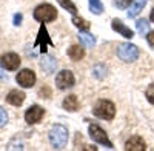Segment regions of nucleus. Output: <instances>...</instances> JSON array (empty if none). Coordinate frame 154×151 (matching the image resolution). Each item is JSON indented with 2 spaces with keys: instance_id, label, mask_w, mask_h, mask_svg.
<instances>
[{
  "instance_id": "28",
  "label": "nucleus",
  "mask_w": 154,
  "mask_h": 151,
  "mask_svg": "<svg viewBox=\"0 0 154 151\" xmlns=\"http://www.w3.org/2000/svg\"><path fill=\"white\" fill-rule=\"evenodd\" d=\"M146 39H148V43L154 48V31H151V32H148V35H146Z\"/></svg>"
},
{
  "instance_id": "13",
  "label": "nucleus",
  "mask_w": 154,
  "mask_h": 151,
  "mask_svg": "<svg viewBox=\"0 0 154 151\" xmlns=\"http://www.w3.org/2000/svg\"><path fill=\"white\" fill-rule=\"evenodd\" d=\"M111 26H112V29H114V31H117L120 35H123L125 39H131V37L134 35V34H133V31H131L130 28H128L126 25H123V23H122V20L114 19V20H112V23H111Z\"/></svg>"
},
{
  "instance_id": "25",
  "label": "nucleus",
  "mask_w": 154,
  "mask_h": 151,
  "mask_svg": "<svg viewBox=\"0 0 154 151\" xmlns=\"http://www.w3.org/2000/svg\"><path fill=\"white\" fill-rule=\"evenodd\" d=\"M145 94H146V99H148V102L154 105V83L148 86V90H146V93H145Z\"/></svg>"
},
{
  "instance_id": "21",
  "label": "nucleus",
  "mask_w": 154,
  "mask_h": 151,
  "mask_svg": "<svg viewBox=\"0 0 154 151\" xmlns=\"http://www.w3.org/2000/svg\"><path fill=\"white\" fill-rule=\"evenodd\" d=\"M148 20H145V19H140V20H137L136 22V29H137V32L139 34H142V35H145L146 32H148Z\"/></svg>"
},
{
  "instance_id": "14",
  "label": "nucleus",
  "mask_w": 154,
  "mask_h": 151,
  "mask_svg": "<svg viewBox=\"0 0 154 151\" xmlns=\"http://www.w3.org/2000/svg\"><path fill=\"white\" fill-rule=\"evenodd\" d=\"M145 148H146L145 142L142 140V137H139V136L131 137V139L125 143V149H130V151H143Z\"/></svg>"
},
{
  "instance_id": "15",
  "label": "nucleus",
  "mask_w": 154,
  "mask_h": 151,
  "mask_svg": "<svg viewBox=\"0 0 154 151\" xmlns=\"http://www.w3.org/2000/svg\"><path fill=\"white\" fill-rule=\"evenodd\" d=\"M63 108H65L66 111H77L79 109V99H77V96L71 94L68 97H65V100H63Z\"/></svg>"
},
{
  "instance_id": "24",
  "label": "nucleus",
  "mask_w": 154,
  "mask_h": 151,
  "mask_svg": "<svg viewBox=\"0 0 154 151\" xmlns=\"http://www.w3.org/2000/svg\"><path fill=\"white\" fill-rule=\"evenodd\" d=\"M133 2H134V0H114V5L117 6L119 9H125V8L130 6Z\"/></svg>"
},
{
  "instance_id": "27",
  "label": "nucleus",
  "mask_w": 154,
  "mask_h": 151,
  "mask_svg": "<svg viewBox=\"0 0 154 151\" xmlns=\"http://www.w3.org/2000/svg\"><path fill=\"white\" fill-rule=\"evenodd\" d=\"M22 20H23L22 14H14V25H16V26H19V25L22 23Z\"/></svg>"
},
{
  "instance_id": "5",
  "label": "nucleus",
  "mask_w": 154,
  "mask_h": 151,
  "mask_svg": "<svg viewBox=\"0 0 154 151\" xmlns=\"http://www.w3.org/2000/svg\"><path fill=\"white\" fill-rule=\"evenodd\" d=\"M88 131H89V136H91L93 140H96V142H99V143H102V145H105L106 148H112V142L108 139L106 133L102 130L99 125H96V123L89 125Z\"/></svg>"
},
{
  "instance_id": "22",
  "label": "nucleus",
  "mask_w": 154,
  "mask_h": 151,
  "mask_svg": "<svg viewBox=\"0 0 154 151\" xmlns=\"http://www.w3.org/2000/svg\"><path fill=\"white\" fill-rule=\"evenodd\" d=\"M57 2L62 5V8H65L66 11H69L71 14H74L75 16V12H77V8H75V5L71 2V0H57Z\"/></svg>"
},
{
  "instance_id": "20",
  "label": "nucleus",
  "mask_w": 154,
  "mask_h": 151,
  "mask_svg": "<svg viewBox=\"0 0 154 151\" xmlns=\"http://www.w3.org/2000/svg\"><path fill=\"white\" fill-rule=\"evenodd\" d=\"M89 2V9L94 14H102L103 12V5H102L100 0H88Z\"/></svg>"
},
{
  "instance_id": "16",
  "label": "nucleus",
  "mask_w": 154,
  "mask_h": 151,
  "mask_svg": "<svg viewBox=\"0 0 154 151\" xmlns=\"http://www.w3.org/2000/svg\"><path fill=\"white\" fill-rule=\"evenodd\" d=\"M68 56H69L74 62H77V60L83 59L85 51H83V48H82V46H79V45H72V46L68 49Z\"/></svg>"
},
{
  "instance_id": "1",
  "label": "nucleus",
  "mask_w": 154,
  "mask_h": 151,
  "mask_svg": "<svg viewBox=\"0 0 154 151\" xmlns=\"http://www.w3.org/2000/svg\"><path fill=\"white\" fill-rule=\"evenodd\" d=\"M49 142L54 149H62L68 143V128L63 125H54L49 131Z\"/></svg>"
},
{
  "instance_id": "11",
  "label": "nucleus",
  "mask_w": 154,
  "mask_h": 151,
  "mask_svg": "<svg viewBox=\"0 0 154 151\" xmlns=\"http://www.w3.org/2000/svg\"><path fill=\"white\" fill-rule=\"evenodd\" d=\"M25 93H22V91H19V90H12V91H9L8 93V96H6V102L9 103V105H14V106H20L23 102H25Z\"/></svg>"
},
{
  "instance_id": "3",
  "label": "nucleus",
  "mask_w": 154,
  "mask_h": 151,
  "mask_svg": "<svg viewBox=\"0 0 154 151\" xmlns=\"http://www.w3.org/2000/svg\"><path fill=\"white\" fill-rule=\"evenodd\" d=\"M94 114L100 119L111 120L114 119V114H116V106L109 100H99L94 106Z\"/></svg>"
},
{
  "instance_id": "30",
  "label": "nucleus",
  "mask_w": 154,
  "mask_h": 151,
  "mask_svg": "<svg viewBox=\"0 0 154 151\" xmlns=\"http://www.w3.org/2000/svg\"><path fill=\"white\" fill-rule=\"evenodd\" d=\"M151 20H152V22H154V9H152V11H151Z\"/></svg>"
},
{
  "instance_id": "6",
  "label": "nucleus",
  "mask_w": 154,
  "mask_h": 151,
  "mask_svg": "<svg viewBox=\"0 0 154 151\" xmlns=\"http://www.w3.org/2000/svg\"><path fill=\"white\" fill-rule=\"evenodd\" d=\"M48 45H49V46H53L54 43H53V40L49 39V35H48V31H46V28H45V25H42L40 29H38V34H37V40H35V43H34L32 48L38 49V51H40L42 54H45Z\"/></svg>"
},
{
  "instance_id": "10",
  "label": "nucleus",
  "mask_w": 154,
  "mask_h": 151,
  "mask_svg": "<svg viewBox=\"0 0 154 151\" xmlns=\"http://www.w3.org/2000/svg\"><path fill=\"white\" fill-rule=\"evenodd\" d=\"M20 57L16 54V53H8V54H5L3 57H2V65L6 68V69H9V71H14V69H17L19 66H20Z\"/></svg>"
},
{
  "instance_id": "2",
  "label": "nucleus",
  "mask_w": 154,
  "mask_h": 151,
  "mask_svg": "<svg viewBox=\"0 0 154 151\" xmlns=\"http://www.w3.org/2000/svg\"><path fill=\"white\" fill-rule=\"evenodd\" d=\"M57 17V11L53 5H48V3H43V5H38L35 9H34V19L37 22H42V23H48V22H53L56 20Z\"/></svg>"
},
{
  "instance_id": "12",
  "label": "nucleus",
  "mask_w": 154,
  "mask_h": 151,
  "mask_svg": "<svg viewBox=\"0 0 154 151\" xmlns=\"http://www.w3.org/2000/svg\"><path fill=\"white\" fill-rule=\"evenodd\" d=\"M40 66H42V69H43L46 74H53V72L56 71V68H57V62H56L54 57L45 54V56L42 57V60H40Z\"/></svg>"
},
{
  "instance_id": "17",
  "label": "nucleus",
  "mask_w": 154,
  "mask_h": 151,
  "mask_svg": "<svg viewBox=\"0 0 154 151\" xmlns=\"http://www.w3.org/2000/svg\"><path fill=\"white\" fill-rule=\"evenodd\" d=\"M146 5V0H136L134 5L130 8V11H128V17H136L140 14V11L143 9V6Z\"/></svg>"
},
{
  "instance_id": "26",
  "label": "nucleus",
  "mask_w": 154,
  "mask_h": 151,
  "mask_svg": "<svg viewBox=\"0 0 154 151\" xmlns=\"http://www.w3.org/2000/svg\"><path fill=\"white\" fill-rule=\"evenodd\" d=\"M6 122H8V114H6V111H5L2 106H0V128L5 127Z\"/></svg>"
},
{
  "instance_id": "19",
  "label": "nucleus",
  "mask_w": 154,
  "mask_h": 151,
  "mask_svg": "<svg viewBox=\"0 0 154 151\" xmlns=\"http://www.w3.org/2000/svg\"><path fill=\"white\" fill-rule=\"evenodd\" d=\"M72 23H74L80 31H88V29H89V22L85 20V19H82V17L74 16V17H72Z\"/></svg>"
},
{
  "instance_id": "9",
  "label": "nucleus",
  "mask_w": 154,
  "mask_h": 151,
  "mask_svg": "<svg viewBox=\"0 0 154 151\" xmlns=\"http://www.w3.org/2000/svg\"><path fill=\"white\" fill-rule=\"evenodd\" d=\"M17 83L23 88H31L34 83H35V74L32 69H22L19 74H17V77H16Z\"/></svg>"
},
{
  "instance_id": "18",
  "label": "nucleus",
  "mask_w": 154,
  "mask_h": 151,
  "mask_svg": "<svg viewBox=\"0 0 154 151\" xmlns=\"http://www.w3.org/2000/svg\"><path fill=\"white\" fill-rule=\"evenodd\" d=\"M79 40H80V43H82V45L89 46V48L96 45V39H94V35H93V34L80 32V34H79Z\"/></svg>"
},
{
  "instance_id": "23",
  "label": "nucleus",
  "mask_w": 154,
  "mask_h": 151,
  "mask_svg": "<svg viewBox=\"0 0 154 151\" xmlns=\"http://www.w3.org/2000/svg\"><path fill=\"white\" fill-rule=\"evenodd\" d=\"M93 74L96 76L97 79H103L105 76H106V68H105V65H96V66L93 68Z\"/></svg>"
},
{
  "instance_id": "7",
  "label": "nucleus",
  "mask_w": 154,
  "mask_h": 151,
  "mask_svg": "<svg viewBox=\"0 0 154 151\" xmlns=\"http://www.w3.org/2000/svg\"><path fill=\"white\" fill-rule=\"evenodd\" d=\"M74 82H75L74 74L71 71H68V69L60 71L57 74V77H56V85H57L59 90H66V88L74 86Z\"/></svg>"
},
{
  "instance_id": "29",
  "label": "nucleus",
  "mask_w": 154,
  "mask_h": 151,
  "mask_svg": "<svg viewBox=\"0 0 154 151\" xmlns=\"http://www.w3.org/2000/svg\"><path fill=\"white\" fill-rule=\"evenodd\" d=\"M0 79H6V72L2 68H0Z\"/></svg>"
},
{
  "instance_id": "8",
  "label": "nucleus",
  "mask_w": 154,
  "mask_h": 151,
  "mask_svg": "<svg viewBox=\"0 0 154 151\" xmlns=\"http://www.w3.org/2000/svg\"><path fill=\"white\" fill-rule=\"evenodd\" d=\"M45 114V109L40 108L38 105H32L26 109V112H25V120H26L29 125H34V123H38L42 120Z\"/></svg>"
},
{
  "instance_id": "4",
  "label": "nucleus",
  "mask_w": 154,
  "mask_h": 151,
  "mask_svg": "<svg viewBox=\"0 0 154 151\" xmlns=\"http://www.w3.org/2000/svg\"><path fill=\"white\" fill-rule=\"evenodd\" d=\"M117 56L123 62H134L139 57V48L136 45H133V43H119Z\"/></svg>"
}]
</instances>
